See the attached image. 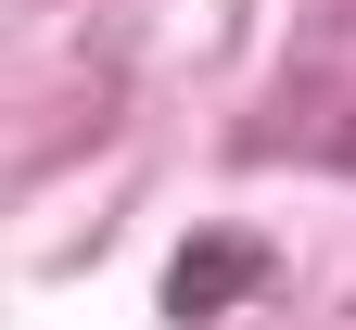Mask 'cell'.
Returning a JSON list of instances; mask_svg holds the SVG:
<instances>
[{"label": "cell", "instance_id": "6da1fadb", "mask_svg": "<svg viewBox=\"0 0 356 330\" xmlns=\"http://www.w3.org/2000/svg\"><path fill=\"white\" fill-rule=\"evenodd\" d=\"M254 279H267V242L204 229V242H178V267H165V317H229Z\"/></svg>", "mask_w": 356, "mask_h": 330}]
</instances>
